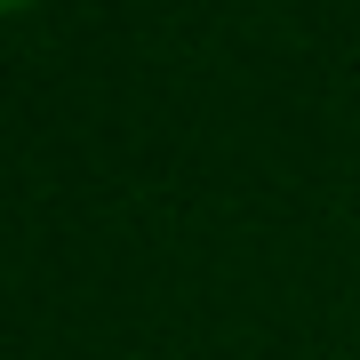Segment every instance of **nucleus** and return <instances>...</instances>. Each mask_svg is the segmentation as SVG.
Returning <instances> with one entry per match:
<instances>
[{
  "label": "nucleus",
  "instance_id": "f257e3e1",
  "mask_svg": "<svg viewBox=\"0 0 360 360\" xmlns=\"http://www.w3.org/2000/svg\"><path fill=\"white\" fill-rule=\"evenodd\" d=\"M25 8H32V0H0V16H25Z\"/></svg>",
  "mask_w": 360,
  "mask_h": 360
}]
</instances>
